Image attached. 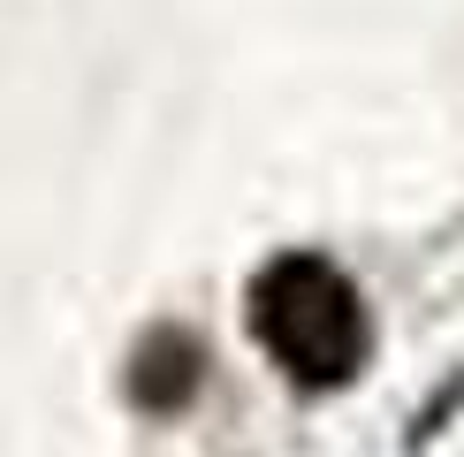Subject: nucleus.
<instances>
[{
    "label": "nucleus",
    "instance_id": "1",
    "mask_svg": "<svg viewBox=\"0 0 464 457\" xmlns=\"http://www.w3.org/2000/svg\"><path fill=\"white\" fill-rule=\"evenodd\" d=\"M251 335L297 389H343L365 366V297L335 259L320 252H282L251 282Z\"/></svg>",
    "mask_w": 464,
    "mask_h": 457
}]
</instances>
